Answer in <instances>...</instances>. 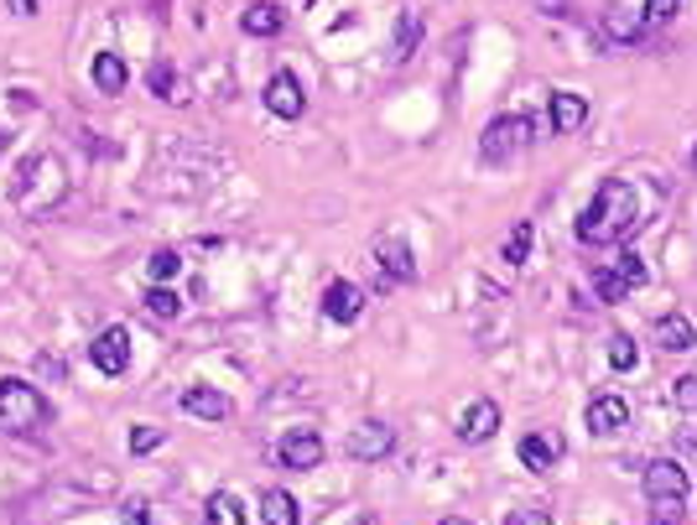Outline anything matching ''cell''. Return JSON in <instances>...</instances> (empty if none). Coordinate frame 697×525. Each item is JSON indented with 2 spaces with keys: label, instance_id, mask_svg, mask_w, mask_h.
Returning a JSON list of instances; mask_svg holds the SVG:
<instances>
[{
  "label": "cell",
  "instance_id": "6da1fadb",
  "mask_svg": "<svg viewBox=\"0 0 697 525\" xmlns=\"http://www.w3.org/2000/svg\"><path fill=\"white\" fill-rule=\"evenodd\" d=\"M640 218H646V203H640L635 183L603 177L599 192H594V203L577 214V239H583V245H625V239L640 229Z\"/></svg>",
  "mask_w": 697,
  "mask_h": 525
},
{
  "label": "cell",
  "instance_id": "7a4b0ae2",
  "mask_svg": "<svg viewBox=\"0 0 697 525\" xmlns=\"http://www.w3.org/2000/svg\"><path fill=\"white\" fill-rule=\"evenodd\" d=\"M48 422H52V401L37 385L16 380V375L0 380V432L5 437H32V432L48 427Z\"/></svg>",
  "mask_w": 697,
  "mask_h": 525
},
{
  "label": "cell",
  "instance_id": "3957f363",
  "mask_svg": "<svg viewBox=\"0 0 697 525\" xmlns=\"http://www.w3.org/2000/svg\"><path fill=\"white\" fill-rule=\"evenodd\" d=\"M271 458H276L282 468H291V474H308V468H318V463H323V437H318L313 427H291V432H282V437H276Z\"/></svg>",
  "mask_w": 697,
  "mask_h": 525
},
{
  "label": "cell",
  "instance_id": "277c9868",
  "mask_svg": "<svg viewBox=\"0 0 697 525\" xmlns=\"http://www.w3.org/2000/svg\"><path fill=\"white\" fill-rule=\"evenodd\" d=\"M265 110L276 120H302L308 115V89H302V78L291 68H282V73H271L265 78Z\"/></svg>",
  "mask_w": 697,
  "mask_h": 525
},
{
  "label": "cell",
  "instance_id": "5b68a950",
  "mask_svg": "<svg viewBox=\"0 0 697 525\" xmlns=\"http://www.w3.org/2000/svg\"><path fill=\"white\" fill-rule=\"evenodd\" d=\"M526 141H531V120L526 115H500L489 130H484L480 157H484V162H506L510 151H521Z\"/></svg>",
  "mask_w": 697,
  "mask_h": 525
},
{
  "label": "cell",
  "instance_id": "8992f818",
  "mask_svg": "<svg viewBox=\"0 0 697 525\" xmlns=\"http://www.w3.org/2000/svg\"><path fill=\"white\" fill-rule=\"evenodd\" d=\"M89 364H95L99 375H125L130 370V334H125L121 323H110L104 334H95V343H89Z\"/></svg>",
  "mask_w": 697,
  "mask_h": 525
},
{
  "label": "cell",
  "instance_id": "52a82bcc",
  "mask_svg": "<svg viewBox=\"0 0 697 525\" xmlns=\"http://www.w3.org/2000/svg\"><path fill=\"white\" fill-rule=\"evenodd\" d=\"M390 453H396V427L390 422H360L349 432V458L354 463H381Z\"/></svg>",
  "mask_w": 697,
  "mask_h": 525
},
{
  "label": "cell",
  "instance_id": "ba28073f",
  "mask_svg": "<svg viewBox=\"0 0 697 525\" xmlns=\"http://www.w3.org/2000/svg\"><path fill=\"white\" fill-rule=\"evenodd\" d=\"M375 261H381V291H396L416 282V261H411L407 239H385L381 250H375Z\"/></svg>",
  "mask_w": 697,
  "mask_h": 525
},
{
  "label": "cell",
  "instance_id": "9c48e42d",
  "mask_svg": "<svg viewBox=\"0 0 697 525\" xmlns=\"http://www.w3.org/2000/svg\"><path fill=\"white\" fill-rule=\"evenodd\" d=\"M360 312H364V287H354V282H328V291H323V317H328V323L349 328V323H360Z\"/></svg>",
  "mask_w": 697,
  "mask_h": 525
},
{
  "label": "cell",
  "instance_id": "30bf717a",
  "mask_svg": "<svg viewBox=\"0 0 697 525\" xmlns=\"http://www.w3.org/2000/svg\"><path fill=\"white\" fill-rule=\"evenodd\" d=\"M583 422H588V432H594V437H609V432H625V422H630L625 396H614V390H603V396H594V401H588V411H583Z\"/></svg>",
  "mask_w": 697,
  "mask_h": 525
},
{
  "label": "cell",
  "instance_id": "8fae6325",
  "mask_svg": "<svg viewBox=\"0 0 697 525\" xmlns=\"http://www.w3.org/2000/svg\"><path fill=\"white\" fill-rule=\"evenodd\" d=\"M495 432H500V407H495L489 396H480V401L463 407V416H458V437H463V442H489Z\"/></svg>",
  "mask_w": 697,
  "mask_h": 525
},
{
  "label": "cell",
  "instance_id": "7c38bea8",
  "mask_svg": "<svg viewBox=\"0 0 697 525\" xmlns=\"http://www.w3.org/2000/svg\"><path fill=\"white\" fill-rule=\"evenodd\" d=\"M177 407L188 411V416H198V422H224V416H229V396L214 390V385H188V390L177 396Z\"/></svg>",
  "mask_w": 697,
  "mask_h": 525
},
{
  "label": "cell",
  "instance_id": "4fadbf2b",
  "mask_svg": "<svg viewBox=\"0 0 697 525\" xmlns=\"http://www.w3.org/2000/svg\"><path fill=\"white\" fill-rule=\"evenodd\" d=\"M547 115H552V130H557V136H577V130L588 125V99L573 95V89H557L552 104H547Z\"/></svg>",
  "mask_w": 697,
  "mask_h": 525
},
{
  "label": "cell",
  "instance_id": "5bb4252c",
  "mask_svg": "<svg viewBox=\"0 0 697 525\" xmlns=\"http://www.w3.org/2000/svg\"><path fill=\"white\" fill-rule=\"evenodd\" d=\"M650 338H656V349H661V354H687V349L697 343V328L682 317V312H667V317H656Z\"/></svg>",
  "mask_w": 697,
  "mask_h": 525
},
{
  "label": "cell",
  "instance_id": "9a60e30c",
  "mask_svg": "<svg viewBox=\"0 0 697 525\" xmlns=\"http://www.w3.org/2000/svg\"><path fill=\"white\" fill-rule=\"evenodd\" d=\"M557 458H562V437H552V432H526L521 437V463L531 474H552Z\"/></svg>",
  "mask_w": 697,
  "mask_h": 525
},
{
  "label": "cell",
  "instance_id": "2e32d148",
  "mask_svg": "<svg viewBox=\"0 0 697 525\" xmlns=\"http://www.w3.org/2000/svg\"><path fill=\"white\" fill-rule=\"evenodd\" d=\"M282 26H287V11H282L276 0H256V5H245L240 11L245 37H282Z\"/></svg>",
  "mask_w": 697,
  "mask_h": 525
},
{
  "label": "cell",
  "instance_id": "e0dca14e",
  "mask_svg": "<svg viewBox=\"0 0 697 525\" xmlns=\"http://www.w3.org/2000/svg\"><path fill=\"white\" fill-rule=\"evenodd\" d=\"M646 495L650 500H656V495H682V500H687V468H682L676 458L646 463Z\"/></svg>",
  "mask_w": 697,
  "mask_h": 525
},
{
  "label": "cell",
  "instance_id": "ac0fdd59",
  "mask_svg": "<svg viewBox=\"0 0 697 525\" xmlns=\"http://www.w3.org/2000/svg\"><path fill=\"white\" fill-rule=\"evenodd\" d=\"M89 78H95L99 95H125V84H130V68H125L121 52H95V63H89Z\"/></svg>",
  "mask_w": 697,
  "mask_h": 525
},
{
  "label": "cell",
  "instance_id": "d6986e66",
  "mask_svg": "<svg viewBox=\"0 0 697 525\" xmlns=\"http://www.w3.org/2000/svg\"><path fill=\"white\" fill-rule=\"evenodd\" d=\"M422 48V16L416 11H401L396 16V42H390V63H411Z\"/></svg>",
  "mask_w": 697,
  "mask_h": 525
},
{
  "label": "cell",
  "instance_id": "ffe728a7",
  "mask_svg": "<svg viewBox=\"0 0 697 525\" xmlns=\"http://www.w3.org/2000/svg\"><path fill=\"white\" fill-rule=\"evenodd\" d=\"M261 521L265 525H302V504L287 489H261Z\"/></svg>",
  "mask_w": 697,
  "mask_h": 525
},
{
  "label": "cell",
  "instance_id": "44dd1931",
  "mask_svg": "<svg viewBox=\"0 0 697 525\" xmlns=\"http://www.w3.org/2000/svg\"><path fill=\"white\" fill-rule=\"evenodd\" d=\"M203 521H209V525H245L240 495H229V489H214V495L203 500Z\"/></svg>",
  "mask_w": 697,
  "mask_h": 525
},
{
  "label": "cell",
  "instance_id": "7402d4cb",
  "mask_svg": "<svg viewBox=\"0 0 697 525\" xmlns=\"http://www.w3.org/2000/svg\"><path fill=\"white\" fill-rule=\"evenodd\" d=\"M141 308L151 312V317H162V323H172V317L183 312V297H177L172 287H151V291L141 297Z\"/></svg>",
  "mask_w": 697,
  "mask_h": 525
},
{
  "label": "cell",
  "instance_id": "603a6c76",
  "mask_svg": "<svg viewBox=\"0 0 697 525\" xmlns=\"http://www.w3.org/2000/svg\"><path fill=\"white\" fill-rule=\"evenodd\" d=\"M650 525H687V500L682 495H656L650 500Z\"/></svg>",
  "mask_w": 697,
  "mask_h": 525
},
{
  "label": "cell",
  "instance_id": "cb8c5ba5",
  "mask_svg": "<svg viewBox=\"0 0 697 525\" xmlns=\"http://www.w3.org/2000/svg\"><path fill=\"white\" fill-rule=\"evenodd\" d=\"M531 239H536V229H531V224H515V229H510L506 245H500L506 265H526L531 261Z\"/></svg>",
  "mask_w": 697,
  "mask_h": 525
},
{
  "label": "cell",
  "instance_id": "d4e9b609",
  "mask_svg": "<svg viewBox=\"0 0 697 525\" xmlns=\"http://www.w3.org/2000/svg\"><path fill=\"white\" fill-rule=\"evenodd\" d=\"M146 276H151L157 287H167L172 276H183V255H177V250H157V255L146 261Z\"/></svg>",
  "mask_w": 697,
  "mask_h": 525
},
{
  "label": "cell",
  "instance_id": "484cf974",
  "mask_svg": "<svg viewBox=\"0 0 697 525\" xmlns=\"http://www.w3.org/2000/svg\"><path fill=\"white\" fill-rule=\"evenodd\" d=\"M603 26H609L620 42H640V32H646V22H640V16H630V11H620V5L603 16Z\"/></svg>",
  "mask_w": 697,
  "mask_h": 525
},
{
  "label": "cell",
  "instance_id": "4316f807",
  "mask_svg": "<svg viewBox=\"0 0 697 525\" xmlns=\"http://www.w3.org/2000/svg\"><path fill=\"white\" fill-rule=\"evenodd\" d=\"M594 291H599L603 302H625L630 297V287L620 282V271H614V265H599V271H594Z\"/></svg>",
  "mask_w": 697,
  "mask_h": 525
},
{
  "label": "cell",
  "instance_id": "83f0119b",
  "mask_svg": "<svg viewBox=\"0 0 697 525\" xmlns=\"http://www.w3.org/2000/svg\"><path fill=\"white\" fill-rule=\"evenodd\" d=\"M146 84H151V95L167 99V104H177V73H172V63H151V73H146Z\"/></svg>",
  "mask_w": 697,
  "mask_h": 525
},
{
  "label": "cell",
  "instance_id": "f1b7e54d",
  "mask_svg": "<svg viewBox=\"0 0 697 525\" xmlns=\"http://www.w3.org/2000/svg\"><path fill=\"white\" fill-rule=\"evenodd\" d=\"M609 364H614L620 375H625V370H635V364H640V349H635V338H630V334H614V338H609Z\"/></svg>",
  "mask_w": 697,
  "mask_h": 525
},
{
  "label": "cell",
  "instance_id": "f546056e",
  "mask_svg": "<svg viewBox=\"0 0 697 525\" xmlns=\"http://www.w3.org/2000/svg\"><path fill=\"white\" fill-rule=\"evenodd\" d=\"M614 271H620V282H625L630 291H635V287H646V282H650L646 261H640V255H635V250H625V255H620V261H614Z\"/></svg>",
  "mask_w": 697,
  "mask_h": 525
},
{
  "label": "cell",
  "instance_id": "4dcf8cb0",
  "mask_svg": "<svg viewBox=\"0 0 697 525\" xmlns=\"http://www.w3.org/2000/svg\"><path fill=\"white\" fill-rule=\"evenodd\" d=\"M162 442H167V432L162 427H130V442H125V448L141 458V453H151V448H162Z\"/></svg>",
  "mask_w": 697,
  "mask_h": 525
},
{
  "label": "cell",
  "instance_id": "1f68e13d",
  "mask_svg": "<svg viewBox=\"0 0 697 525\" xmlns=\"http://www.w3.org/2000/svg\"><path fill=\"white\" fill-rule=\"evenodd\" d=\"M672 407L676 411H697V375H676L672 380Z\"/></svg>",
  "mask_w": 697,
  "mask_h": 525
},
{
  "label": "cell",
  "instance_id": "d6a6232c",
  "mask_svg": "<svg viewBox=\"0 0 697 525\" xmlns=\"http://www.w3.org/2000/svg\"><path fill=\"white\" fill-rule=\"evenodd\" d=\"M676 5H682V0H646L640 22H646V26H667V22L676 16Z\"/></svg>",
  "mask_w": 697,
  "mask_h": 525
},
{
  "label": "cell",
  "instance_id": "836d02e7",
  "mask_svg": "<svg viewBox=\"0 0 697 525\" xmlns=\"http://www.w3.org/2000/svg\"><path fill=\"white\" fill-rule=\"evenodd\" d=\"M506 525H552V515L547 510H515Z\"/></svg>",
  "mask_w": 697,
  "mask_h": 525
},
{
  "label": "cell",
  "instance_id": "e575fe53",
  "mask_svg": "<svg viewBox=\"0 0 697 525\" xmlns=\"http://www.w3.org/2000/svg\"><path fill=\"white\" fill-rule=\"evenodd\" d=\"M125 525H151V504L130 500V504H125Z\"/></svg>",
  "mask_w": 697,
  "mask_h": 525
},
{
  "label": "cell",
  "instance_id": "d590c367",
  "mask_svg": "<svg viewBox=\"0 0 697 525\" xmlns=\"http://www.w3.org/2000/svg\"><path fill=\"white\" fill-rule=\"evenodd\" d=\"M5 5H11V16H37V0H5Z\"/></svg>",
  "mask_w": 697,
  "mask_h": 525
},
{
  "label": "cell",
  "instance_id": "8d00e7d4",
  "mask_svg": "<svg viewBox=\"0 0 697 525\" xmlns=\"http://www.w3.org/2000/svg\"><path fill=\"white\" fill-rule=\"evenodd\" d=\"M443 525H474V521H463V515H448V521H443Z\"/></svg>",
  "mask_w": 697,
  "mask_h": 525
},
{
  "label": "cell",
  "instance_id": "74e56055",
  "mask_svg": "<svg viewBox=\"0 0 697 525\" xmlns=\"http://www.w3.org/2000/svg\"><path fill=\"white\" fill-rule=\"evenodd\" d=\"M0 151H5V130H0Z\"/></svg>",
  "mask_w": 697,
  "mask_h": 525
},
{
  "label": "cell",
  "instance_id": "f35d334b",
  "mask_svg": "<svg viewBox=\"0 0 697 525\" xmlns=\"http://www.w3.org/2000/svg\"><path fill=\"white\" fill-rule=\"evenodd\" d=\"M354 525H370V521H354Z\"/></svg>",
  "mask_w": 697,
  "mask_h": 525
},
{
  "label": "cell",
  "instance_id": "ab89813d",
  "mask_svg": "<svg viewBox=\"0 0 697 525\" xmlns=\"http://www.w3.org/2000/svg\"><path fill=\"white\" fill-rule=\"evenodd\" d=\"M693 162H697V151H693Z\"/></svg>",
  "mask_w": 697,
  "mask_h": 525
}]
</instances>
